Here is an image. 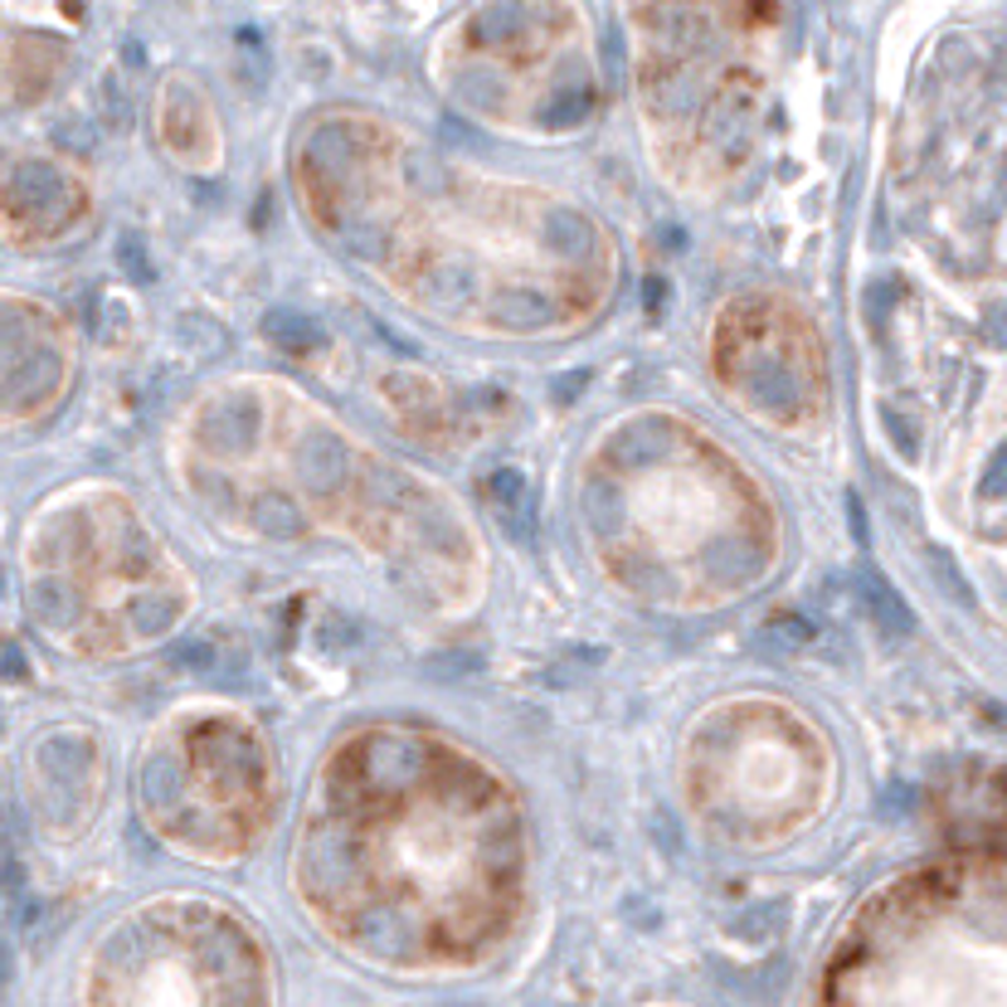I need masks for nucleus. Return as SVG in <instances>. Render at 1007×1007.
<instances>
[{"mask_svg": "<svg viewBox=\"0 0 1007 1007\" xmlns=\"http://www.w3.org/2000/svg\"><path fill=\"white\" fill-rule=\"evenodd\" d=\"M83 1007H273L254 939L200 910L112 935L83 978Z\"/></svg>", "mask_w": 1007, "mask_h": 1007, "instance_id": "obj_1", "label": "nucleus"}, {"mask_svg": "<svg viewBox=\"0 0 1007 1007\" xmlns=\"http://www.w3.org/2000/svg\"><path fill=\"white\" fill-rule=\"evenodd\" d=\"M482 502L496 516V526L522 546H536V486L522 468H496L482 478Z\"/></svg>", "mask_w": 1007, "mask_h": 1007, "instance_id": "obj_2", "label": "nucleus"}, {"mask_svg": "<svg viewBox=\"0 0 1007 1007\" xmlns=\"http://www.w3.org/2000/svg\"><path fill=\"white\" fill-rule=\"evenodd\" d=\"M857 594H862V608L871 614V624H876L886 638H905V633L915 628L910 608H905V598L891 590L886 580H876V574H862L857 580Z\"/></svg>", "mask_w": 1007, "mask_h": 1007, "instance_id": "obj_3", "label": "nucleus"}, {"mask_svg": "<svg viewBox=\"0 0 1007 1007\" xmlns=\"http://www.w3.org/2000/svg\"><path fill=\"white\" fill-rule=\"evenodd\" d=\"M264 332H268V342H273L278 350H288V356H312V350H322V342H326V336H322V326H316L312 316L292 312V307L268 312Z\"/></svg>", "mask_w": 1007, "mask_h": 1007, "instance_id": "obj_4", "label": "nucleus"}, {"mask_svg": "<svg viewBox=\"0 0 1007 1007\" xmlns=\"http://www.w3.org/2000/svg\"><path fill=\"white\" fill-rule=\"evenodd\" d=\"M118 264L127 268L132 282H156V268H152V258H146V244L142 239H122L118 244Z\"/></svg>", "mask_w": 1007, "mask_h": 1007, "instance_id": "obj_5", "label": "nucleus"}, {"mask_svg": "<svg viewBox=\"0 0 1007 1007\" xmlns=\"http://www.w3.org/2000/svg\"><path fill=\"white\" fill-rule=\"evenodd\" d=\"M935 574H939V580H949V590H954V598H959V604H969V584H964V574H959L954 570V560H949L944 556V550H935Z\"/></svg>", "mask_w": 1007, "mask_h": 1007, "instance_id": "obj_6", "label": "nucleus"}, {"mask_svg": "<svg viewBox=\"0 0 1007 1007\" xmlns=\"http://www.w3.org/2000/svg\"><path fill=\"white\" fill-rule=\"evenodd\" d=\"M590 384V370H574V376H560L556 380V400H574V394Z\"/></svg>", "mask_w": 1007, "mask_h": 1007, "instance_id": "obj_7", "label": "nucleus"}]
</instances>
